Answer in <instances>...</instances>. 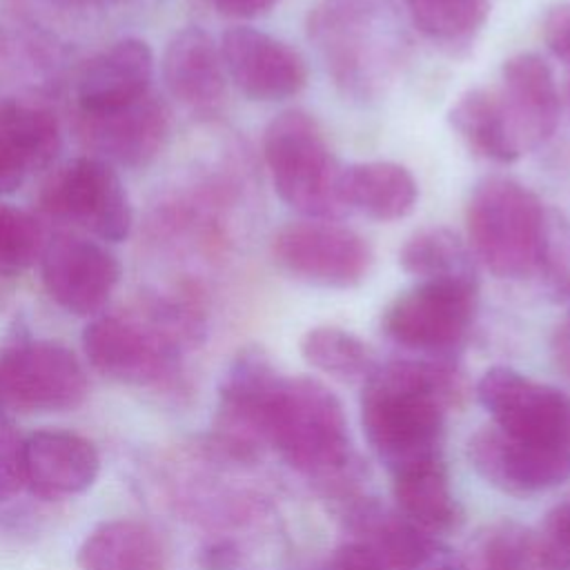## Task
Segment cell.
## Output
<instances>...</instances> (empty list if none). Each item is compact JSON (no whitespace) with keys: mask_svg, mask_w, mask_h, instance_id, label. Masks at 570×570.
Masks as SVG:
<instances>
[{"mask_svg":"<svg viewBox=\"0 0 570 570\" xmlns=\"http://www.w3.org/2000/svg\"><path fill=\"white\" fill-rule=\"evenodd\" d=\"M463 394V376L448 358H396L376 365L363 383L361 423L390 474L443 459L445 414Z\"/></svg>","mask_w":570,"mask_h":570,"instance_id":"1","label":"cell"},{"mask_svg":"<svg viewBox=\"0 0 570 570\" xmlns=\"http://www.w3.org/2000/svg\"><path fill=\"white\" fill-rule=\"evenodd\" d=\"M307 38L336 89L361 102L390 89L410 51L392 0H321L307 16Z\"/></svg>","mask_w":570,"mask_h":570,"instance_id":"2","label":"cell"},{"mask_svg":"<svg viewBox=\"0 0 570 570\" xmlns=\"http://www.w3.org/2000/svg\"><path fill=\"white\" fill-rule=\"evenodd\" d=\"M472 256L497 278H530L552 265V227L539 196L514 178L488 176L465 205Z\"/></svg>","mask_w":570,"mask_h":570,"instance_id":"3","label":"cell"},{"mask_svg":"<svg viewBox=\"0 0 570 570\" xmlns=\"http://www.w3.org/2000/svg\"><path fill=\"white\" fill-rule=\"evenodd\" d=\"M203 336L191 307H156L151 318L102 314L82 332L85 354L96 372L127 385H160L180 370L187 345Z\"/></svg>","mask_w":570,"mask_h":570,"instance_id":"4","label":"cell"},{"mask_svg":"<svg viewBox=\"0 0 570 570\" xmlns=\"http://www.w3.org/2000/svg\"><path fill=\"white\" fill-rule=\"evenodd\" d=\"M267 448L301 474L332 479L352 463L347 416L338 396L318 379L283 376L267 412Z\"/></svg>","mask_w":570,"mask_h":570,"instance_id":"5","label":"cell"},{"mask_svg":"<svg viewBox=\"0 0 570 570\" xmlns=\"http://www.w3.org/2000/svg\"><path fill=\"white\" fill-rule=\"evenodd\" d=\"M263 158L281 200L305 218L334 220L347 209L338 198V165L318 122L301 111H281L265 127Z\"/></svg>","mask_w":570,"mask_h":570,"instance_id":"6","label":"cell"},{"mask_svg":"<svg viewBox=\"0 0 570 570\" xmlns=\"http://www.w3.org/2000/svg\"><path fill=\"white\" fill-rule=\"evenodd\" d=\"M479 303V283H416L383 312V332L412 352L448 358L468 338Z\"/></svg>","mask_w":570,"mask_h":570,"instance_id":"7","label":"cell"},{"mask_svg":"<svg viewBox=\"0 0 570 570\" xmlns=\"http://www.w3.org/2000/svg\"><path fill=\"white\" fill-rule=\"evenodd\" d=\"M281 379L263 347L247 345L234 354L218 385L212 434L218 454L238 463H252L263 454L267 412Z\"/></svg>","mask_w":570,"mask_h":570,"instance_id":"8","label":"cell"},{"mask_svg":"<svg viewBox=\"0 0 570 570\" xmlns=\"http://www.w3.org/2000/svg\"><path fill=\"white\" fill-rule=\"evenodd\" d=\"M40 207L51 218L118 243L129 236L131 207L116 169L94 156L65 163L40 194Z\"/></svg>","mask_w":570,"mask_h":570,"instance_id":"9","label":"cell"},{"mask_svg":"<svg viewBox=\"0 0 570 570\" xmlns=\"http://www.w3.org/2000/svg\"><path fill=\"white\" fill-rule=\"evenodd\" d=\"M272 256L289 276L318 285L347 289L361 285L372 269L370 243L350 227L332 220H301L272 236Z\"/></svg>","mask_w":570,"mask_h":570,"instance_id":"10","label":"cell"},{"mask_svg":"<svg viewBox=\"0 0 570 570\" xmlns=\"http://www.w3.org/2000/svg\"><path fill=\"white\" fill-rule=\"evenodd\" d=\"M87 396L78 356L56 341H22L0 354V403L33 412H65Z\"/></svg>","mask_w":570,"mask_h":570,"instance_id":"11","label":"cell"},{"mask_svg":"<svg viewBox=\"0 0 570 570\" xmlns=\"http://www.w3.org/2000/svg\"><path fill=\"white\" fill-rule=\"evenodd\" d=\"M476 399L503 434L521 441H570V396L512 367H490L476 383Z\"/></svg>","mask_w":570,"mask_h":570,"instance_id":"12","label":"cell"},{"mask_svg":"<svg viewBox=\"0 0 570 570\" xmlns=\"http://www.w3.org/2000/svg\"><path fill=\"white\" fill-rule=\"evenodd\" d=\"M468 459L481 479L517 497L539 494L570 479V441H521L492 423L470 436Z\"/></svg>","mask_w":570,"mask_h":570,"instance_id":"13","label":"cell"},{"mask_svg":"<svg viewBox=\"0 0 570 570\" xmlns=\"http://www.w3.org/2000/svg\"><path fill=\"white\" fill-rule=\"evenodd\" d=\"M40 274L58 307L76 316H96L120 281V263L98 240L62 232L45 243Z\"/></svg>","mask_w":570,"mask_h":570,"instance_id":"14","label":"cell"},{"mask_svg":"<svg viewBox=\"0 0 570 570\" xmlns=\"http://www.w3.org/2000/svg\"><path fill=\"white\" fill-rule=\"evenodd\" d=\"M218 45L227 78L249 100H285L307 82L303 56L261 29L229 27Z\"/></svg>","mask_w":570,"mask_h":570,"instance_id":"15","label":"cell"},{"mask_svg":"<svg viewBox=\"0 0 570 570\" xmlns=\"http://www.w3.org/2000/svg\"><path fill=\"white\" fill-rule=\"evenodd\" d=\"M497 94L521 154L552 138L561 116V96L550 65L539 53L523 51L508 58Z\"/></svg>","mask_w":570,"mask_h":570,"instance_id":"16","label":"cell"},{"mask_svg":"<svg viewBox=\"0 0 570 570\" xmlns=\"http://www.w3.org/2000/svg\"><path fill=\"white\" fill-rule=\"evenodd\" d=\"M167 109L154 96H145L127 107L82 114L80 136L94 151V158L120 167L147 165L167 138Z\"/></svg>","mask_w":570,"mask_h":570,"instance_id":"17","label":"cell"},{"mask_svg":"<svg viewBox=\"0 0 570 570\" xmlns=\"http://www.w3.org/2000/svg\"><path fill=\"white\" fill-rule=\"evenodd\" d=\"M100 472L96 445L67 430H40L24 439V485L42 499L76 497Z\"/></svg>","mask_w":570,"mask_h":570,"instance_id":"18","label":"cell"},{"mask_svg":"<svg viewBox=\"0 0 570 570\" xmlns=\"http://www.w3.org/2000/svg\"><path fill=\"white\" fill-rule=\"evenodd\" d=\"M169 94L196 114H216L225 100L227 73L220 45L200 27L180 29L163 56Z\"/></svg>","mask_w":570,"mask_h":570,"instance_id":"19","label":"cell"},{"mask_svg":"<svg viewBox=\"0 0 570 570\" xmlns=\"http://www.w3.org/2000/svg\"><path fill=\"white\" fill-rule=\"evenodd\" d=\"M154 53L140 38H122L89 60L78 80L82 114H102L127 107L149 94Z\"/></svg>","mask_w":570,"mask_h":570,"instance_id":"20","label":"cell"},{"mask_svg":"<svg viewBox=\"0 0 570 570\" xmlns=\"http://www.w3.org/2000/svg\"><path fill=\"white\" fill-rule=\"evenodd\" d=\"M338 198L345 209H354L367 218L399 220L412 214L419 185L410 169L399 163H352L341 169Z\"/></svg>","mask_w":570,"mask_h":570,"instance_id":"21","label":"cell"},{"mask_svg":"<svg viewBox=\"0 0 570 570\" xmlns=\"http://www.w3.org/2000/svg\"><path fill=\"white\" fill-rule=\"evenodd\" d=\"M60 149V127L47 107L0 100V169L16 183L45 169Z\"/></svg>","mask_w":570,"mask_h":570,"instance_id":"22","label":"cell"},{"mask_svg":"<svg viewBox=\"0 0 570 570\" xmlns=\"http://www.w3.org/2000/svg\"><path fill=\"white\" fill-rule=\"evenodd\" d=\"M392 494L396 510L430 534L452 532L463 523L445 459L414 463L394 472Z\"/></svg>","mask_w":570,"mask_h":570,"instance_id":"23","label":"cell"},{"mask_svg":"<svg viewBox=\"0 0 570 570\" xmlns=\"http://www.w3.org/2000/svg\"><path fill=\"white\" fill-rule=\"evenodd\" d=\"M356 539L370 543L392 570H421L439 557L436 539L405 519L399 510L379 503H361L350 512Z\"/></svg>","mask_w":570,"mask_h":570,"instance_id":"24","label":"cell"},{"mask_svg":"<svg viewBox=\"0 0 570 570\" xmlns=\"http://www.w3.org/2000/svg\"><path fill=\"white\" fill-rule=\"evenodd\" d=\"M80 570H165L156 532L136 519H111L94 528L78 550Z\"/></svg>","mask_w":570,"mask_h":570,"instance_id":"25","label":"cell"},{"mask_svg":"<svg viewBox=\"0 0 570 570\" xmlns=\"http://www.w3.org/2000/svg\"><path fill=\"white\" fill-rule=\"evenodd\" d=\"M450 127L479 156L494 163H514L521 149L510 131L497 89L474 87L456 98L448 111Z\"/></svg>","mask_w":570,"mask_h":570,"instance_id":"26","label":"cell"},{"mask_svg":"<svg viewBox=\"0 0 570 570\" xmlns=\"http://www.w3.org/2000/svg\"><path fill=\"white\" fill-rule=\"evenodd\" d=\"M399 265L419 283H479L470 245L448 227H423L399 249Z\"/></svg>","mask_w":570,"mask_h":570,"instance_id":"27","label":"cell"},{"mask_svg":"<svg viewBox=\"0 0 570 570\" xmlns=\"http://www.w3.org/2000/svg\"><path fill=\"white\" fill-rule=\"evenodd\" d=\"M463 570H552L534 530L517 521H494L476 530L463 554Z\"/></svg>","mask_w":570,"mask_h":570,"instance_id":"28","label":"cell"},{"mask_svg":"<svg viewBox=\"0 0 570 570\" xmlns=\"http://www.w3.org/2000/svg\"><path fill=\"white\" fill-rule=\"evenodd\" d=\"M301 354L314 370L343 383H365L379 365L356 334L334 325L309 327L301 338Z\"/></svg>","mask_w":570,"mask_h":570,"instance_id":"29","label":"cell"},{"mask_svg":"<svg viewBox=\"0 0 570 570\" xmlns=\"http://www.w3.org/2000/svg\"><path fill=\"white\" fill-rule=\"evenodd\" d=\"M412 24L432 42L468 47L490 13V0H401Z\"/></svg>","mask_w":570,"mask_h":570,"instance_id":"30","label":"cell"},{"mask_svg":"<svg viewBox=\"0 0 570 570\" xmlns=\"http://www.w3.org/2000/svg\"><path fill=\"white\" fill-rule=\"evenodd\" d=\"M40 223L24 209L0 203V276H18L29 269L45 249Z\"/></svg>","mask_w":570,"mask_h":570,"instance_id":"31","label":"cell"},{"mask_svg":"<svg viewBox=\"0 0 570 570\" xmlns=\"http://www.w3.org/2000/svg\"><path fill=\"white\" fill-rule=\"evenodd\" d=\"M24 485V439L0 403V501Z\"/></svg>","mask_w":570,"mask_h":570,"instance_id":"32","label":"cell"},{"mask_svg":"<svg viewBox=\"0 0 570 570\" xmlns=\"http://www.w3.org/2000/svg\"><path fill=\"white\" fill-rule=\"evenodd\" d=\"M537 537L548 566L552 570H570V501L546 514Z\"/></svg>","mask_w":570,"mask_h":570,"instance_id":"33","label":"cell"},{"mask_svg":"<svg viewBox=\"0 0 570 570\" xmlns=\"http://www.w3.org/2000/svg\"><path fill=\"white\" fill-rule=\"evenodd\" d=\"M323 570H392V568L370 543L354 537L332 550Z\"/></svg>","mask_w":570,"mask_h":570,"instance_id":"34","label":"cell"},{"mask_svg":"<svg viewBox=\"0 0 570 570\" xmlns=\"http://www.w3.org/2000/svg\"><path fill=\"white\" fill-rule=\"evenodd\" d=\"M543 40L559 60L570 65V2L557 4L546 13Z\"/></svg>","mask_w":570,"mask_h":570,"instance_id":"35","label":"cell"},{"mask_svg":"<svg viewBox=\"0 0 570 570\" xmlns=\"http://www.w3.org/2000/svg\"><path fill=\"white\" fill-rule=\"evenodd\" d=\"M238 563H240V548L232 539L209 541L198 552L200 570H236Z\"/></svg>","mask_w":570,"mask_h":570,"instance_id":"36","label":"cell"},{"mask_svg":"<svg viewBox=\"0 0 570 570\" xmlns=\"http://www.w3.org/2000/svg\"><path fill=\"white\" fill-rule=\"evenodd\" d=\"M218 13L229 18H256L274 9L281 0H207Z\"/></svg>","mask_w":570,"mask_h":570,"instance_id":"37","label":"cell"},{"mask_svg":"<svg viewBox=\"0 0 570 570\" xmlns=\"http://www.w3.org/2000/svg\"><path fill=\"white\" fill-rule=\"evenodd\" d=\"M554 352L561 363V367L570 374V323L563 325L554 338Z\"/></svg>","mask_w":570,"mask_h":570,"instance_id":"38","label":"cell"},{"mask_svg":"<svg viewBox=\"0 0 570 570\" xmlns=\"http://www.w3.org/2000/svg\"><path fill=\"white\" fill-rule=\"evenodd\" d=\"M20 183H16L11 176H7L2 169H0V194H9L13 189H18Z\"/></svg>","mask_w":570,"mask_h":570,"instance_id":"39","label":"cell"},{"mask_svg":"<svg viewBox=\"0 0 570 570\" xmlns=\"http://www.w3.org/2000/svg\"><path fill=\"white\" fill-rule=\"evenodd\" d=\"M421 570H454V568L450 563H430V566H425Z\"/></svg>","mask_w":570,"mask_h":570,"instance_id":"40","label":"cell"},{"mask_svg":"<svg viewBox=\"0 0 570 570\" xmlns=\"http://www.w3.org/2000/svg\"><path fill=\"white\" fill-rule=\"evenodd\" d=\"M73 4H102V2H111V0H67Z\"/></svg>","mask_w":570,"mask_h":570,"instance_id":"41","label":"cell"},{"mask_svg":"<svg viewBox=\"0 0 570 570\" xmlns=\"http://www.w3.org/2000/svg\"><path fill=\"white\" fill-rule=\"evenodd\" d=\"M568 96H570V89H568Z\"/></svg>","mask_w":570,"mask_h":570,"instance_id":"42","label":"cell"}]
</instances>
